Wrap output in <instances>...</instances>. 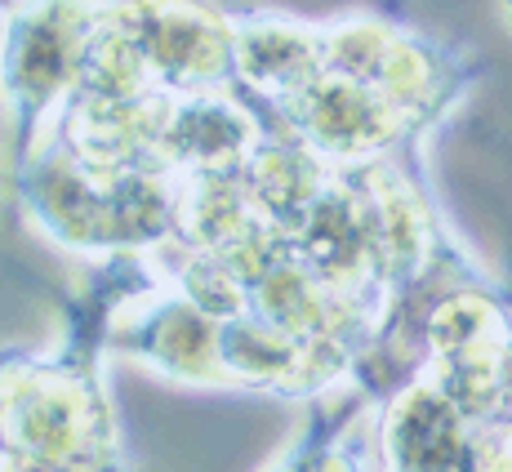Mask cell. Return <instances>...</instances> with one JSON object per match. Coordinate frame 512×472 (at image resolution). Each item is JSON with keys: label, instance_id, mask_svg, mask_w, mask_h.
Returning <instances> with one entry per match:
<instances>
[{"label": "cell", "instance_id": "6da1fadb", "mask_svg": "<svg viewBox=\"0 0 512 472\" xmlns=\"http://www.w3.org/2000/svg\"><path fill=\"white\" fill-rule=\"evenodd\" d=\"M94 23L98 9L85 0H23L9 14V32L0 41V81L23 130L36 125L58 90L81 76Z\"/></svg>", "mask_w": 512, "mask_h": 472}, {"label": "cell", "instance_id": "7a4b0ae2", "mask_svg": "<svg viewBox=\"0 0 512 472\" xmlns=\"http://www.w3.org/2000/svg\"><path fill=\"white\" fill-rule=\"evenodd\" d=\"M268 472H352V464L343 459V450L330 446V441H299V446Z\"/></svg>", "mask_w": 512, "mask_h": 472}, {"label": "cell", "instance_id": "3957f363", "mask_svg": "<svg viewBox=\"0 0 512 472\" xmlns=\"http://www.w3.org/2000/svg\"><path fill=\"white\" fill-rule=\"evenodd\" d=\"M504 18H508V27H512V0H504Z\"/></svg>", "mask_w": 512, "mask_h": 472}]
</instances>
